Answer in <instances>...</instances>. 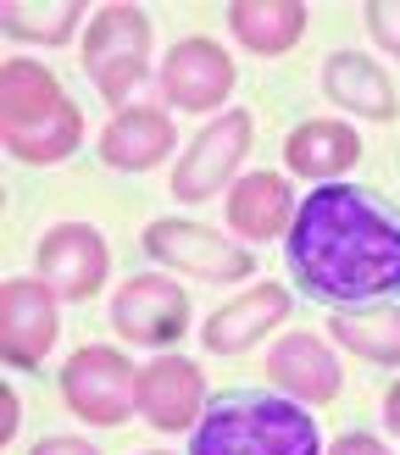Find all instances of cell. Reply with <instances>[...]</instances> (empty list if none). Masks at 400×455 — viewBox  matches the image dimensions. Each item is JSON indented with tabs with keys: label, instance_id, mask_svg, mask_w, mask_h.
I'll return each instance as SVG.
<instances>
[{
	"label": "cell",
	"instance_id": "cell-14",
	"mask_svg": "<svg viewBox=\"0 0 400 455\" xmlns=\"http://www.w3.org/2000/svg\"><path fill=\"white\" fill-rule=\"evenodd\" d=\"M284 162L295 178L306 184H328V178L350 172L362 162V140H356L350 123H333V117H311V123H295L284 140Z\"/></svg>",
	"mask_w": 400,
	"mask_h": 455
},
{
	"label": "cell",
	"instance_id": "cell-17",
	"mask_svg": "<svg viewBox=\"0 0 400 455\" xmlns=\"http://www.w3.org/2000/svg\"><path fill=\"white\" fill-rule=\"evenodd\" d=\"M267 378H273L278 389H289L295 400H311V405H328L340 395V361H333V350L323 339H311V333L278 339L273 355H267Z\"/></svg>",
	"mask_w": 400,
	"mask_h": 455
},
{
	"label": "cell",
	"instance_id": "cell-7",
	"mask_svg": "<svg viewBox=\"0 0 400 455\" xmlns=\"http://www.w3.org/2000/svg\"><path fill=\"white\" fill-rule=\"evenodd\" d=\"M244 150H251V111H222V117L200 128L195 145L178 156V167H172V195L189 200V206L212 200V195L234 178V167L244 162Z\"/></svg>",
	"mask_w": 400,
	"mask_h": 455
},
{
	"label": "cell",
	"instance_id": "cell-23",
	"mask_svg": "<svg viewBox=\"0 0 400 455\" xmlns=\"http://www.w3.org/2000/svg\"><path fill=\"white\" fill-rule=\"evenodd\" d=\"M34 455H100V450L89 444V439H67V434H56V439H39Z\"/></svg>",
	"mask_w": 400,
	"mask_h": 455
},
{
	"label": "cell",
	"instance_id": "cell-25",
	"mask_svg": "<svg viewBox=\"0 0 400 455\" xmlns=\"http://www.w3.org/2000/svg\"><path fill=\"white\" fill-rule=\"evenodd\" d=\"M384 422H389V434L400 439V383H395V389L384 395Z\"/></svg>",
	"mask_w": 400,
	"mask_h": 455
},
{
	"label": "cell",
	"instance_id": "cell-12",
	"mask_svg": "<svg viewBox=\"0 0 400 455\" xmlns=\"http://www.w3.org/2000/svg\"><path fill=\"white\" fill-rule=\"evenodd\" d=\"M200 400H206V383H200V367L184 355H162L140 372V389H133V405L140 417L156 427V434H178L200 417Z\"/></svg>",
	"mask_w": 400,
	"mask_h": 455
},
{
	"label": "cell",
	"instance_id": "cell-11",
	"mask_svg": "<svg viewBox=\"0 0 400 455\" xmlns=\"http://www.w3.org/2000/svg\"><path fill=\"white\" fill-rule=\"evenodd\" d=\"M56 294L39 278H12L0 289V350L12 367H39L44 350L56 345Z\"/></svg>",
	"mask_w": 400,
	"mask_h": 455
},
{
	"label": "cell",
	"instance_id": "cell-2",
	"mask_svg": "<svg viewBox=\"0 0 400 455\" xmlns=\"http://www.w3.org/2000/svg\"><path fill=\"white\" fill-rule=\"evenodd\" d=\"M0 140H6L17 162H34V167H56L78 150L84 117L61 95L51 67L22 61V56L0 67Z\"/></svg>",
	"mask_w": 400,
	"mask_h": 455
},
{
	"label": "cell",
	"instance_id": "cell-20",
	"mask_svg": "<svg viewBox=\"0 0 400 455\" xmlns=\"http://www.w3.org/2000/svg\"><path fill=\"white\" fill-rule=\"evenodd\" d=\"M333 339L345 350L378 361V367H400V306H367L333 316Z\"/></svg>",
	"mask_w": 400,
	"mask_h": 455
},
{
	"label": "cell",
	"instance_id": "cell-26",
	"mask_svg": "<svg viewBox=\"0 0 400 455\" xmlns=\"http://www.w3.org/2000/svg\"><path fill=\"white\" fill-rule=\"evenodd\" d=\"M150 455H162V450H150Z\"/></svg>",
	"mask_w": 400,
	"mask_h": 455
},
{
	"label": "cell",
	"instance_id": "cell-18",
	"mask_svg": "<svg viewBox=\"0 0 400 455\" xmlns=\"http://www.w3.org/2000/svg\"><path fill=\"white\" fill-rule=\"evenodd\" d=\"M295 222V200L278 172H251L228 189V228L244 239H273Z\"/></svg>",
	"mask_w": 400,
	"mask_h": 455
},
{
	"label": "cell",
	"instance_id": "cell-8",
	"mask_svg": "<svg viewBox=\"0 0 400 455\" xmlns=\"http://www.w3.org/2000/svg\"><path fill=\"white\" fill-rule=\"evenodd\" d=\"M106 267H111L106 239L89 222H56L39 239V283L56 300H89V294H100Z\"/></svg>",
	"mask_w": 400,
	"mask_h": 455
},
{
	"label": "cell",
	"instance_id": "cell-22",
	"mask_svg": "<svg viewBox=\"0 0 400 455\" xmlns=\"http://www.w3.org/2000/svg\"><path fill=\"white\" fill-rule=\"evenodd\" d=\"M367 28H372V39L384 44L389 56H400V0H372V6H367Z\"/></svg>",
	"mask_w": 400,
	"mask_h": 455
},
{
	"label": "cell",
	"instance_id": "cell-15",
	"mask_svg": "<svg viewBox=\"0 0 400 455\" xmlns=\"http://www.w3.org/2000/svg\"><path fill=\"white\" fill-rule=\"evenodd\" d=\"M284 316H289V294L278 283H261V289H244L239 300H228L222 311H212V323L200 328V339H206V350H217V355H239V350L261 345Z\"/></svg>",
	"mask_w": 400,
	"mask_h": 455
},
{
	"label": "cell",
	"instance_id": "cell-3",
	"mask_svg": "<svg viewBox=\"0 0 400 455\" xmlns=\"http://www.w3.org/2000/svg\"><path fill=\"white\" fill-rule=\"evenodd\" d=\"M189 455H323L311 411L289 400H222L195 427Z\"/></svg>",
	"mask_w": 400,
	"mask_h": 455
},
{
	"label": "cell",
	"instance_id": "cell-16",
	"mask_svg": "<svg viewBox=\"0 0 400 455\" xmlns=\"http://www.w3.org/2000/svg\"><path fill=\"white\" fill-rule=\"evenodd\" d=\"M323 95L333 106L356 111V117H367V123H389L395 111H400L389 73L372 56H356V51H333L328 56V67H323Z\"/></svg>",
	"mask_w": 400,
	"mask_h": 455
},
{
	"label": "cell",
	"instance_id": "cell-10",
	"mask_svg": "<svg viewBox=\"0 0 400 455\" xmlns=\"http://www.w3.org/2000/svg\"><path fill=\"white\" fill-rule=\"evenodd\" d=\"M234 89V56L217 39H178L162 61V100L178 111H212Z\"/></svg>",
	"mask_w": 400,
	"mask_h": 455
},
{
	"label": "cell",
	"instance_id": "cell-4",
	"mask_svg": "<svg viewBox=\"0 0 400 455\" xmlns=\"http://www.w3.org/2000/svg\"><path fill=\"white\" fill-rule=\"evenodd\" d=\"M84 73L123 111V100L150 73V17L140 6H106L84 34Z\"/></svg>",
	"mask_w": 400,
	"mask_h": 455
},
{
	"label": "cell",
	"instance_id": "cell-24",
	"mask_svg": "<svg viewBox=\"0 0 400 455\" xmlns=\"http://www.w3.org/2000/svg\"><path fill=\"white\" fill-rule=\"evenodd\" d=\"M328 455H389L384 444H378L372 434H345V439H333V450Z\"/></svg>",
	"mask_w": 400,
	"mask_h": 455
},
{
	"label": "cell",
	"instance_id": "cell-9",
	"mask_svg": "<svg viewBox=\"0 0 400 455\" xmlns=\"http://www.w3.org/2000/svg\"><path fill=\"white\" fill-rule=\"evenodd\" d=\"M111 323L133 345L162 350L172 339H184V328H189V294L172 278H128L117 289V300H111Z\"/></svg>",
	"mask_w": 400,
	"mask_h": 455
},
{
	"label": "cell",
	"instance_id": "cell-1",
	"mask_svg": "<svg viewBox=\"0 0 400 455\" xmlns=\"http://www.w3.org/2000/svg\"><path fill=\"white\" fill-rule=\"evenodd\" d=\"M289 261L323 300H378L400 289V217L362 189H311L289 222Z\"/></svg>",
	"mask_w": 400,
	"mask_h": 455
},
{
	"label": "cell",
	"instance_id": "cell-6",
	"mask_svg": "<svg viewBox=\"0 0 400 455\" xmlns=\"http://www.w3.org/2000/svg\"><path fill=\"white\" fill-rule=\"evenodd\" d=\"M145 250L156 261L189 272V278H206V283H239V278L256 272L251 250H239L234 239H222V234H212V228H200V222H178V217L150 222L145 228Z\"/></svg>",
	"mask_w": 400,
	"mask_h": 455
},
{
	"label": "cell",
	"instance_id": "cell-21",
	"mask_svg": "<svg viewBox=\"0 0 400 455\" xmlns=\"http://www.w3.org/2000/svg\"><path fill=\"white\" fill-rule=\"evenodd\" d=\"M89 6L84 0H61V6H22V0H12V6H0V28H6L12 39H34V44H61L67 34L78 28V17Z\"/></svg>",
	"mask_w": 400,
	"mask_h": 455
},
{
	"label": "cell",
	"instance_id": "cell-13",
	"mask_svg": "<svg viewBox=\"0 0 400 455\" xmlns=\"http://www.w3.org/2000/svg\"><path fill=\"white\" fill-rule=\"evenodd\" d=\"M172 145H178L172 117L156 106H123L100 128V162L117 167V172H150L156 162H167Z\"/></svg>",
	"mask_w": 400,
	"mask_h": 455
},
{
	"label": "cell",
	"instance_id": "cell-5",
	"mask_svg": "<svg viewBox=\"0 0 400 455\" xmlns=\"http://www.w3.org/2000/svg\"><path fill=\"white\" fill-rule=\"evenodd\" d=\"M133 389H140V372L133 361L111 345H84L67 355L61 367V400L67 411L95 422V427H117L133 411Z\"/></svg>",
	"mask_w": 400,
	"mask_h": 455
},
{
	"label": "cell",
	"instance_id": "cell-19",
	"mask_svg": "<svg viewBox=\"0 0 400 455\" xmlns=\"http://www.w3.org/2000/svg\"><path fill=\"white\" fill-rule=\"evenodd\" d=\"M228 28L244 51L256 56H284L289 44L306 34V6L300 0H234Z\"/></svg>",
	"mask_w": 400,
	"mask_h": 455
}]
</instances>
